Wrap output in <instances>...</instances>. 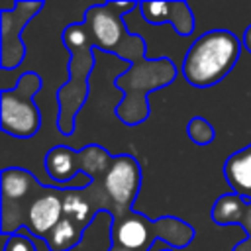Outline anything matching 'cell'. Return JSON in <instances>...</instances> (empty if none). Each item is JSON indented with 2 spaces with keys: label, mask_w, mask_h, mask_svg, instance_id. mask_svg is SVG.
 <instances>
[{
  "label": "cell",
  "mask_w": 251,
  "mask_h": 251,
  "mask_svg": "<svg viewBox=\"0 0 251 251\" xmlns=\"http://www.w3.org/2000/svg\"><path fill=\"white\" fill-rule=\"evenodd\" d=\"M167 251H173V249H167Z\"/></svg>",
  "instance_id": "obj_21"
},
{
  "label": "cell",
  "mask_w": 251,
  "mask_h": 251,
  "mask_svg": "<svg viewBox=\"0 0 251 251\" xmlns=\"http://www.w3.org/2000/svg\"><path fill=\"white\" fill-rule=\"evenodd\" d=\"M41 88L39 75L27 71L20 76L14 88H4L0 94V126L4 133L18 139H29L41 126V114L33 96Z\"/></svg>",
  "instance_id": "obj_6"
},
{
  "label": "cell",
  "mask_w": 251,
  "mask_h": 251,
  "mask_svg": "<svg viewBox=\"0 0 251 251\" xmlns=\"http://www.w3.org/2000/svg\"><path fill=\"white\" fill-rule=\"evenodd\" d=\"M137 8L149 24H171L178 35L194 31V14L186 2H137Z\"/></svg>",
  "instance_id": "obj_11"
},
{
  "label": "cell",
  "mask_w": 251,
  "mask_h": 251,
  "mask_svg": "<svg viewBox=\"0 0 251 251\" xmlns=\"http://www.w3.org/2000/svg\"><path fill=\"white\" fill-rule=\"evenodd\" d=\"M2 251H37V245H35L31 233L25 227H20L16 233L4 235Z\"/></svg>",
  "instance_id": "obj_18"
},
{
  "label": "cell",
  "mask_w": 251,
  "mask_h": 251,
  "mask_svg": "<svg viewBox=\"0 0 251 251\" xmlns=\"http://www.w3.org/2000/svg\"><path fill=\"white\" fill-rule=\"evenodd\" d=\"M241 49V39L227 29H210L198 35L182 59L184 80L196 88H208L222 82L235 67Z\"/></svg>",
  "instance_id": "obj_1"
},
{
  "label": "cell",
  "mask_w": 251,
  "mask_h": 251,
  "mask_svg": "<svg viewBox=\"0 0 251 251\" xmlns=\"http://www.w3.org/2000/svg\"><path fill=\"white\" fill-rule=\"evenodd\" d=\"M224 176L231 192L251 202V145L231 153L224 165Z\"/></svg>",
  "instance_id": "obj_13"
},
{
  "label": "cell",
  "mask_w": 251,
  "mask_h": 251,
  "mask_svg": "<svg viewBox=\"0 0 251 251\" xmlns=\"http://www.w3.org/2000/svg\"><path fill=\"white\" fill-rule=\"evenodd\" d=\"M186 133H188V137H190L196 145H210V143L214 141V137H216V131H214L212 124H210L206 118H202V116H194V118L188 122Z\"/></svg>",
  "instance_id": "obj_17"
},
{
  "label": "cell",
  "mask_w": 251,
  "mask_h": 251,
  "mask_svg": "<svg viewBox=\"0 0 251 251\" xmlns=\"http://www.w3.org/2000/svg\"><path fill=\"white\" fill-rule=\"evenodd\" d=\"M141 186V169L139 163L131 155H116L108 173L102 178V188L106 190L108 198L124 208L126 212L131 210V204Z\"/></svg>",
  "instance_id": "obj_9"
},
{
  "label": "cell",
  "mask_w": 251,
  "mask_h": 251,
  "mask_svg": "<svg viewBox=\"0 0 251 251\" xmlns=\"http://www.w3.org/2000/svg\"><path fill=\"white\" fill-rule=\"evenodd\" d=\"M241 43H243V47L251 53V25L245 29V33H243V39H241Z\"/></svg>",
  "instance_id": "obj_20"
},
{
  "label": "cell",
  "mask_w": 251,
  "mask_h": 251,
  "mask_svg": "<svg viewBox=\"0 0 251 251\" xmlns=\"http://www.w3.org/2000/svg\"><path fill=\"white\" fill-rule=\"evenodd\" d=\"M45 171L57 184L67 188L84 190L92 184V178L80 173V153L67 145H57L47 151Z\"/></svg>",
  "instance_id": "obj_10"
},
{
  "label": "cell",
  "mask_w": 251,
  "mask_h": 251,
  "mask_svg": "<svg viewBox=\"0 0 251 251\" xmlns=\"http://www.w3.org/2000/svg\"><path fill=\"white\" fill-rule=\"evenodd\" d=\"M241 226H243L245 231L251 235V202L247 204V210H245V216H243V220H241Z\"/></svg>",
  "instance_id": "obj_19"
},
{
  "label": "cell",
  "mask_w": 251,
  "mask_h": 251,
  "mask_svg": "<svg viewBox=\"0 0 251 251\" xmlns=\"http://www.w3.org/2000/svg\"><path fill=\"white\" fill-rule=\"evenodd\" d=\"M112 239L127 251H149L157 239L175 249H180L194 239V229L173 216L147 222L145 216L127 214L114 222Z\"/></svg>",
  "instance_id": "obj_5"
},
{
  "label": "cell",
  "mask_w": 251,
  "mask_h": 251,
  "mask_svg": "<svg viewBox=\"0 0 251 251\" xmlns=\"http://www.w3.org/2000/svg\"><path fill=\"white\" fill-rule=\"evenodd\" d=\"M176 76L175 67L169 59H141L116 78V86L126 92L118 104V116L127 126H137L149 114L147 92L167 86Z\"/></svg>",
  "instance_id": "obj_4"
},
{
  "label": "cell",
  "mask_w": 251,
  "mask_h": 251,
  "mask_svg": "<svg viewBox=\"0 0 251 251\" xmlns=\"http://www.w3.org/2000/svg\"><path fill=\"white\" fill-rule=\"evenodd\" d=\"M63 210H65V218L73 220L82 229H88V226L94 222V216H96V212H92L90 202L84 198L82 190H75V188L65 190Z\"/></svg>",
  "instance_id": "obj_16"
},
{
  "label": "cell",
  "mask_w": 251,
  "mask_h": 251,
  "mask_svg": "<svg viewBox=\"0 0 251 251\" xmlns=\"http://www.w3.org/2000/svg\"><path fill=\"white\" fill-rule=\"evenodd\" d=\"M43 8V2H18L16 10L12 12H0V65L4 71L16 69L24 55V41H22V29L27 25V22Z\"/></svg>",
  "instance_id": "obj_7"
},
{
  "label": "cell",
  "mask_w": 251,
  "mask_h": 251,
  "mask_svg": "<svg viewBox=\"0 0 251 251\" xmlns=\"http://www.w3.org/2000/svg\"><path fill=\"white\" fill-rule=\"evenodd\" d=\"M84 231L86 229H82L78 224H75L73 220H69V218L63 216V220L47 235L45 243H47V247L51 251H73L82 241Z\"/></svg>",
  "instance_id": "obj_15"
},
{
  "label": "cell",
  "mask_w": 251,
  "mask_h": 251,
  "mask_svg": "<svg viewBox=\"0 0 251 251\" xmlns=\"http://www.w3.org/2000/svg\"><path fill=\"white\" fill-rule=\"evenodd\" d=\"M65 190H69V188L39 184V188L33 192V196L27 202V216H25V224H24V227L31 235H35L39 239H47V235L53 231V227L63 220Z\"/></svg>",
  "instance_id": "obj_8"
},
{
  "label": "cell",
  "mask_w": 251,
  "mask_h": 251,
  "mask_svg": "<svg viewBox=\"0 0 251 251\" xmlns=\"http://www.w3.org/2000/svg\"><path fill=\"white\" fill-rule=\"evenodd\" d=\"M37 186L39 182L31 173L18 167L4 169L2 171V208H8L12 204L22 206V202H25L37 190Z\"/></svg>",
  "instance_id": "obj_12"
},
{
  "label": "cell",
  "mask_w": 251,
  "mask_h": 251,
  "mask_svg": "<svg viewBox=\"0 0 251 251\" xmlns=\"http://www.w3.org/2000/svg\"><path fill=\"white\" fill-rule=\"evenodd\" d=\"M63 43L71 53V78L59 88V129L69 135L75 131V116L86 100L88 76L94 69V45L82 22L71 24L63 31Z\"/></svg>",
  "instance_id": "obj_2"
},
{
  "label": "cell",
  "mask_w": 251,
  "mask_h": 251,
  "mask_svg": "<svg viewBox=\"0 0 251 251\" xmlns=\"http://www.w3.org/2000/svg\"><path fill=\"white\" fill-rule=\"evenodd\" d=\"M137 8V2H102L88 6L82 18V24L86 25L94 49L110 51L120 55L129 63L145 59L143 57V39L137 35H131L126 27L124 16Z\"/></svg>",
  "instance_id": "obj_3"
},
{
  "label": "cell",
  "mask_w": 251,
  "mask_h": 251,
  "mask_svg": "<svg viewBox=\"0 0 251 251\" xmlns=\"http://www.w3.org/2000/svg\"><path fill=\"white\" fill-rule=\"evenodd\" d=\"M249 200L241 198L235 192L220 196L214 206H212V220L218 226H231V224H241L245 210H247Z\"/></svg>",
  "instance_id": "obj_14"
}]
</instances>
